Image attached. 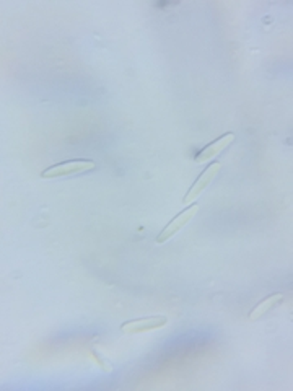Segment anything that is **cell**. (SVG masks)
Listing matches in <instances>:
<instances>
[{"label":"cell","instance_id":"obj_1","mask_svg":"<svg viewBox=\"0 0 293 391\" xmlns=\"http://www.w3.org/2000/svg\"><path fill=\"white\" fill-rule=\"evenodd\" d=\"M92 170H95V161L92 160H70L49 166V168L43 171L41 178H44V180H54V178L82 175Z\"/></svg>","mask_w":293,"mask_h":391},{"label":"cell","instance_id":"obj_2","mask_svg":"<svg viewBox=\"0 0 293 391\" xmlns=\"http://www.w3.org/2000/svg\"><path fill=\"white\" fill-rule=\"evenodd\" d=\"M197 211H199V204H191L189 207H186V209L183 212H179L178 216H176L173 220H171L168 225H166L163 230L160 232V235L156 237V243H165V241H168L170 238H173L176 233L183 230V228L188 225V223L193 220L194 216L197 214Z\"/></svg>","mask_w":293,"mask_h":391},{"label":"cell","instance_id":"obj_3","mask_svg":"<svg viewBox=\"0 0 293 391\" xmlns=\"http://www.w3.org/2000/svg\"><path fill=\"white\" fill-rule=\"evenodd\" d=\"M220 170H222L220 161H214V164H210L209 166H207V168L199 175V178H197V180L193 183V186L189 187V191L186 192V196L183 197V201L181 202H183L184 206H188L194 199H197V197L202 194V191H204L205 187L215 180V176L219 175Z\"/></svg>","mask_w":293,"mask_h":391},{"label":"cell","instance_id":"obj_4","mask_svg":"<svg viewBox=\"0 0 293 391\" xmlns=\"http://www.w3.org/2000/svg\"><path fill=\"white\" fill-rule=\"evenodd\" d=\"M168 318L163 314L158 317H149V318H139V319H130L121 324V333L123 334H140L146 331H154V329H160L166 326Z\"/></svg>","mask_w":293,"mask_h":391},{"label":"cell","instance_id":"obj_5","mask_svg":"<svg viewBox=\"0 0 293 391\" xmlns=\"http://www.w3.org/2000/svg\"><path fill=\"white\" fill-rule=\"evenodd\" d=\"M233 140H235L233 132H226V134L220 135L215 142H212V144L207 145L200 154H197L194 161L196 164H205V161H210L214 157H219L230 144H233Z\"/></svg>","mask_w":293,"mask_h":391},{"label":"cell","instance_id":"obj_6","mask_svg":"<svg viewBox=\"0 0 293 391\" xmlns=\"http://www.w3.org/2000/svg\"><path fill=\"white\" fill-rule=\"evenodd\" d=\"M282 300H284V296H282V293H272V296L266 297L264 300H261L259 303H257L256 307L251 310L250 317H247V318H250L251 322H256V319H259L261 317H264L266 313H269L271 310L274 308L277 303H280Z\"/></svg>","mask_w":293,"mask_h":391},{"label":"cell","instance_id":"obj_7","mask_svg":"<svg viewBox=\"0 0 293 391\" xmlns=\"http://www.w3.org/2000/svg\"><path fill=\"white\" fill-rule=\"evenodd\" d=\"M92 354H93V357H95V360H97L98 362V365L101 369L104 370V372H111V370H113V367H111V364L108 362V360H106L103 355H101L97 349H93L92 350Z\"/></svg>","mask_w":293,"mask_h":391}]
</instances>
